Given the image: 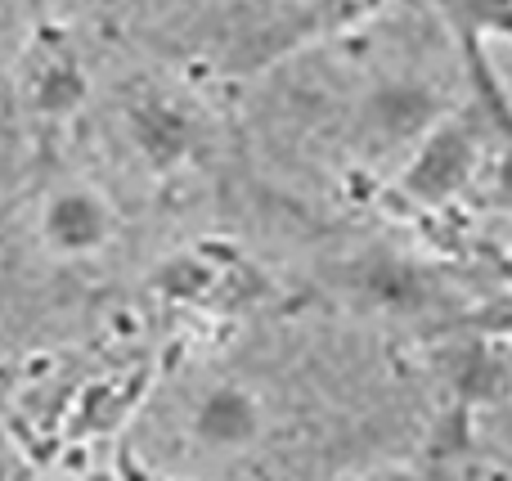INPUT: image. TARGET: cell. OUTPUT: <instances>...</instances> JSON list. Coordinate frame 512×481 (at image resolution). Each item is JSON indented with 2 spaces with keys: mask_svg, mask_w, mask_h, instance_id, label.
Returning a JSON list of instances; mask_svg holds the SVG:
<instances>
[{
  "mask_svg": "<svg viewBox=\"0 0 512 481\" xmlns=\"http://www.w3.org/2000/svg\"><path fill=\"white\" fill-rule=\"evenodd\" d=\"M185 432L207 455H239L261 437V405L243 383H216L189 405Z\"/></svg>",
  "mask_w": 512,
  "mask_h": 481,
  "instance_id": "cell-2",
  "label": "cell"
},
{
  "mask_svg": "<svg viewBox=\"0 0 512 481\" xmlns=\"http://www.w3.org/2000/svg\"><path fill=\"white\" fill-rule=\"evenodd\" d=\"M126 140L153 176H171L194 158V122L167 99H140L126 108Z\"/></svg>",
  "mask_w": 512,
  "mask_h": 481,
  "instance_id": "cell-3",
  "label": "cell"
},
{
  "mask_svg": "<svg viewBox=\"0 0 512 481\" xmlns=\"http://www.w3.org/2000/svg\"><path fill=\"white\" fill-rule=\"evenodd\" d=\"M0 481H9V468H5V459H0Z\"/></svg>",
  "mask_w": 512,
  "mask_h": 481,
  "instance_id": "cell-5",
  "label": "cell"
},
{
  "mask_svg": "<svg viewBox=\"0 0 512 481\" xmlns=\"http://www.w3.org/2000/svg\"><path fill=\"white\" fill-rule=\"evenodd\" d=\"M32 230L36 248L45 257L63 261V266H86V261H99L117 243L122 216H117L113 198L99 185H90L81 176H63L41 189Z\"/></svg>",
  "mask_w": 512,
  "mask_h": 481,
  "instance_id": "cell-1",
  "label": "cell"
},
{
  "mask_svg": "<svg viewBox=\"0 0 512 481\" xmlns=\"http://www.w3.org/2000/svg\"><path fill=\"white\" fill-rule=\"evenodd\" d=\"M81 99H86V77H81L72 54L54 50L50 59L36 63V72H32V108L36 113L68 117V113H77Z\"/></svg>",
  "mask_w": 512,
  "mask_h": 481,
  "instance_id": "cell-4",
  "label": "cell"
}]
</instances>
